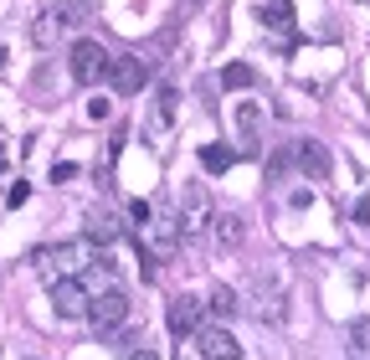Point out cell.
Wrapping results in <instances>:
<instances>
[{"label": "cell", "mask_w": 370, "mask_h": 360, "mask_svg": "<svg viewBox=\"0 0 370 360\" xmlns=\"http://www.w3.org/2000/svg\"><path fill=\"white\" fill-rule=\"evenodd\" d=\"M93 258H98V247L88 237H82V242H52V247H36L31 252V263L41 268V278H52V283L57 278H77Z\"/></svg>", "instance_id": "1"}, {"label": "cell", "mask_w": 370, "mask_h": 360, "mask_svg": "<svg viewBox=\"0 0 370 360\" xmlns=\"http://www.w3.org/2000/svg\"><path fill=\"white\" fill-rule=\"evenodd\" d=\"M88 324H93L98 334H114L119 324H129V293H124V288H103V293H93Z\"/></svg>", "instance_id": "2"}, {"label": "cell", "mask_w": 370, "mask_h": 360, "mask_svg": "<svg viewBox=\"0 0 370 360\" xmlns=\"http://www.w3.org/2000/svg\"><path fill=\"white\" fill-rule=\"evenodd\" d=\"M201 231H211V196L201 180H190L180 190V237H201Z\"/></svg>", "instance_id": "3"}, {"label": "cell", "mask_w": 370, "mask_h": 360, "mask_svg": "<svg viewBox=\"0 0 370 360\" xmlns=\"http://www.w3.org/2000/svg\"><path fill=\"white\" fill-rule=\"evenodd\" d=\"M108 62H114V57H108V52L98 47V41H88V36H82V41H72L67 72H72V82H82V88H88V82L108 77Z\"/></svg>", "instance_id": "4"}, {"label": "cell", "mask_w": 370, "mask_h": 360, "mask_svg": "<svg viewBox=\"0 0 370 360\" xmlns=\"http://www.w3.org/2000/svg\"><path fill=\"white\" fill-rule=\"evenodd\" d=\"M149 258H155V263H170V258H175V247H180V217H170V211H160V217H149Z\"/></svg>", "instance_id": "5"}, {"label": "cell", "mask_w": 370, "mask_h": 360, "mask_svg": "<svg viewBox=\"0 0 370 360\" xmlns=\"http://www.w3.org/2000/svg\"><path fill=\"white\" fill-rule=\"evenodd\" d=\"M88 304H93V293L82 278H57L52 283V309L62 320H88Z\"/></svg>", "instance_id": "6"}, {"label": "cell", "mask_w": 370, "mask_h": 360, "mask_svg": "<svg viewBox=\"0 0 370 360\" xmlns=\"http://www.w3.org/2000/svg\"><path fill=\"white\" fill-rule=\"evenodd\" d=\"M252 314H257V320H268V324H283V283L273 278L268 268L252 278Z\"/></svg>", "instance_id": "7"}, {"label": "cell", "mask_w": 370, "mask_h": 360, "mask_svg": "<svg viewBox=\"0 0 370 360\" xmlns=\"http://www.w3.org/2000/svg\"><path fill=\"white\" fill-rule=\"evenodd\" d=\"M195 350H201V360H242V345H236V334L222 329V324H201L190 334Z\"/></svg>", "instance_id": "8"}, {"label": "cell", "mask_w": 370, "mask_h": 360, "mask_svg": "<svg viewBox=\"0 0 370 360\" xmlns=\"http://www.w3.org/2000/svg\"><path fill=\"white\" fill-rule=\"evenodd\" d=\"M108 82H114V98H134L149 82L144 57H114V62H108Z\"/></svg>", "instance_id": "9"}, {"label": "cell", "mask_w": 370, "mask_h": 360, "mask_svg": "<svg viewBox=\"0 0 370 360\" xmlns=\"http://www.w3.org/2000/svg\"><path fill=\"white\" fill-rule=\"evenodd\" d=\"M165 324H170V334H175V340H190V334L206 324V304H195L190 293H180V299H170Z\"/></svg>", "instance_id": "10"}, {"label": "cell", "mask_w": 370, "mask_h": 360, "mask_svg": "<svg viewBox=\"0 0 370 360\" xmlns=\"http://www.w3.org/2000/svg\"><path fill=\"white\" fill-rule=\"evenodd\" d=\"M293 160H298V170L309 175V180H330L334 175V155L324 150L319 139H298L293 144Z\"/></svg>", "instance_id": "11"}, {"label": "cell", "mask_w": 370, "mask_h": 360, "mask_svg": "<svg viewBox=\"0 0 370 360\" xmlns=\"http://www.w3.org/2000/svg\"><path fill=\"white\" fill-rule=\"evenodd\" d=\"M62 26H72V16L62 11V6H57V11H41V16L31 21V41H36V47H52V41L62 36Z\"/></svg>", "instance_id": "12"}, {"label": "cell", "mask_w": 370, "mask_h": 360, "mask_svg": "<svg viewBox=\"0 0 370 360\" xmlns=\"http://www.w3.org/2000/svg\"><path fill=\"white\" fill-rule=\"evenodd\" d=\"M257 124H263V119H257V103H252V98L236 103V134H242V155H257V150H263V139H257Z\"/></svg>", "instance_id": "13"}, {"label": "cell", "mask_w": 370, "mask_h": 360, "mask_svg": "<svg viewBox=\"0 0 370 360\" xmlns=\"http://www.w3.org/2000/svg\"><path fill=\"white\" fill-rule=\"evenodd\" d=\"M211 227H216V242H222L227 252H236V247H242V237H247V227H242V217H236V211H222Z\"/></svg>", "instance_id": "14"}, {"label": "cell", "mask_w": 370, "mask_h": 360, "mask_svg": "<svg viewBox=\"0 0 370 360\" xmlns=\"http://www.w3.org/2000/svg\"><path fill=\"white\" fill-rule=\"evenodd\" d=\"M201 165H206V175H227L236 165V150L232 144H201Z\"/></svg>", "instance_id": "15"}, {"label": "cell", "mask_w": 370, "mask_h": 360, "mask_svg": "<svg viewBox=\"0 0 370 360\" xmlns=\"http://www.w3.org/2000/svg\"><path fill=\"white\" fill-rule=\"evenodd\" d=\"M344 350H350V360H370V320H355L344 329Z\"/></svg>", "instance_id": "16"}, {"label": "cell", "mask_w": 370, "mask_h": 360, "mask_svg": "<svg viewBox=\"0 0 370 360\" xmlns=\"http://www.w3.org/2000/svg\"><path fill=\"white\" fill-rule=\"evenodd\" d=\"M88 242L103 252L108 242H119V227H114V217H103V211H93V217H88Z\"/></svg>", "instance_id": "17"}, {"label": "cell", "mask_w": 370, "mask_h": 360, "mask_svg": "<svg viewBox=\"0 0 370 360\" xmlns=\"http://www.w3.org/2000/svg\"><path fill=\"white\" fill-rule=\"evenodd\" d=\"M206 309L216 314V320H232V314L242 309V299H236V293H232L227 283H216V288H211V299H206Z\"/></svg>", "instance_id": "18"}, {"label": "cell", "mask_w": 370, "mask_h": 360, "mask_svg": "<svg viewBox=\"0 0 370 360\" xmlns=\"http://www.w3.org/2000/svg\"><path fill=\"white\" fill-rule=\"evenodd\" d=\"M263 26L293 31V0H268V6H263Z\"/></svg>", "instance_id": "19"}, {"label": "cell", "mask_w": 370, "mask_h": 360, "mask_svg": "<svg viewBox=\"0 0 370 360\" xmlns=\"http://www.w3.org/2000/svg\"><path fill=\"white\" fill-rule=\"evenodd\" d=\"M222 88H252V67H247V62H227V67H222Z\"/></svg>", "instance_id": "20"}, {"label": "cell", "mask_w": 370, "mask_h": 360, "mask_svg": "<svg viewBox=\"0 0 370 360\" xmlns=\"http://www.w3.org/2000/svg\"><path fill=\"white\" fill-rule=\"evenodd\" d=\"M175 109H180V93L165 82V88H160V124H170V119H175Z\"/></svg>", "instance_id": "21"}, {"label": "cell", "mask_w": 370, "mask_h": 360, "mask_svg": "<svg viewBox=\"0 0 370 360\" xmlns=\"http://www.w3.org/2000/svg\"><path fill=\"white\" fill-rule=\"evenodd\" d=\"M72 180H77V165L72 160H57L52 165V185H72Z\"/></svg>", "instance_id": "22"}, {"label": "cell", "mask_w": 370, "mask_h": 360, "mask_svg": "<svg viewBox=\"0 0 370 360\" xmlns=\"http://www.w3.org/2000/svg\"><path fill=\"white\" fill-rule=\"evenodd\" d=\"M149 217H155V211H149V201H129V222H134L139 231L149 227Z\"/></svg>", "instance_id": "23"}, {"label": "cell", "mask_w": 370, "mask_h": 360, "mask_svg": "<svg viewBox=\"0 0 370 360\" xmlns=\"http://www.w3.org/2000/svg\"><path fill=\"white\" fill-rule=\"evenodd\" d=\"M108 114H114V103H108V98H88V119L93 124H103Z\"/></svg>", "instance_id": "24"}, {"label": "cell", "mask_w": 370, "mask_h": 360, "mask_svg": "<svg viewBox=\"0 0 370 360\" xmlns=\"http://www.w3.org/2000/svg\"><path fill=\"white\" fill-rule=\"evenodd\" d=\"M26 196H31V185H26V180H16V185L6 190V206H26Z\"/></svg>", "instance_id": "25"}, {"label": "cell", "mask_w": 370, "mask_h": 360, "mask_svg": "<svg viewBox=\"0 0 370 360\" xmlns=\"http://www.w3.org/2000/svg\"><path fill=\"white\" fill-rule=\"evenodd\" d=\"M62 11H67V16H72V21H77V16H82V11H88V0H62Z\"/></svg>", "instance_id": "26"}, {"label": "cell", "mask_w": 370, "mask_h": 360, "mask_svg": "<svg viewBox=\"0 0 370 360\" xmlns=\"http://www.w3.org/2000/svg\"><path fill=\"white\" fill-rule=\"evenodd\" d=\"M129 360H160L155 350H134V355H129Z\"/></svg>", "instance_id": "27"}, {"label": "cell", "mask_w": 370, "mask_h": 360, "mask_svg": "<svg viewBox=\"0 0 370 360\" xmlns=\"http://www.w3.org/2000/svg\"><path fill=\"white\" fill-rule=\"evenodd\" d=\"M0 170H6V144H0Z\"/></svg>", "instance_id": "28"}]
</instances>
